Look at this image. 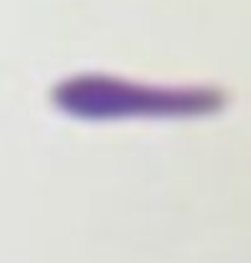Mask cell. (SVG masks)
Returning a JSON list of instances; mask_svg holds the SVG:
<instances>
[{
    "label": "cell",
    "mask_w": 251,
    "mask_h": 263,
    "mask_svg": "<svg viewBox=\"0 0 251 263\" xmlns=\"http://www.w3.org/2000/svg\"><path fill=\"white\" fill-rule=\"evenodd\" d=\"M62 104L86 119H210L230 104L213 83H136L121 77H80L62 89Z\"/></svg>",
    "instance_id": "cell-1"
}]
</instances>
